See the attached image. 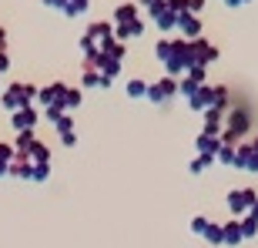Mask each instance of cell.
<instances>
[{
	"label": "cell",
	"instance_id": "ba28073f",
	"mask_svg": "<svg viewBox=\"0 0 258 248\" xmlns=\"http://www.w3.org/2000/svg\"><path fill=\"white\" fill-rule=\"evenodd\" d=\"M37 121H40V114L34 111V104H30V107H20V111H14V114H10V128H14L17 134L34 131V128H37Z\"/></svg>",
	"mask_w": 258,
	"mask_h": 248
},
{
	"label": "cell",
	"instance_id": "f546056e",
	"mask_svg": "<svg viewBox=\"0 0 258 248\" xmlns=\"http://www.w3.org/2000/svg\"><path fill=\"white\" fill-rule=\"evenodd\" d=\"M184 77H191L195 84H208V74H205V67H188Z\"/></svg>",
	"mask_w": 258,
	"mask_h": 248
},
{
	"label": "cell",
	"instance_id": "d6a6232c",
	"mask_svg": "<svg viewBox=\"0 0 258 248\" xmlns=\"http://www.w3.org/2000/svg\"><path fill=\"white\" fill-rule=\"evenodd\" d=\"M60 114H67V111H64L60 104H54V107H44V117H47L50 124H57V121H60Z\"/></svg>",
	"mask_w": 258,
	"mask_h": 248
},
{
	"label": "cell",
	"instance_id": "ab89813d",
	"mask_svg": "<svg viewBox=\"0 0 258 248\" xmlns=\"http://www.w3.org/2000/svg\"><path fill=\"white\" fill-rule=\"evenodd\" d=\"M241 4H245V0H241Z\"/></svg>",
	"mask_w": 258,
	"mask_h": 248
},
{
	"label": "cell",
	"instance_id": "603a6c76",
	"mask_svg": "<svg viewBox=\"0 0 258 248\" xmlns=\"http://www.w3.org/2000/svg\"><path fill=\"white\" fill-rule=\"evenodd\" d=\"M34 141H37V138H34V131H24V134H17V144H14V154H24V158H27V151L34 148Z\"/></svg>",
	"mask_w": 258,
	"mask_h": 248
},
{
	"label": "cell",
	"instance_id": "1f68e13d",
	"mask_svg": "<svg viewBox=\"0 0 258 248\" xmlns=\"http://www.w3.org/2000/svg\"><path fill=\"white\" fill-rule=\"evenodd\" d=\"M54 131H57V134H64V131H74V117H71V114H60V121L54 124Z\"/></svg>",
	"mask_w": 258,
	"mask_h": 248
},
{
	"label": "cell",
	"instance_id": "4dcf8cb0",
	"mask_svg": "<svg viewBox=\"0 0 258 248\" xmlns=\"http://www.w3.org/2000/svg\"><path fill=\"white\" fill-rule=\"evenodd\" d=\"M208 221H211V218H205V215H195V218H191V235H205Z\"/></svg>",
	"mask_w": 258,
	"mask_h": 248
},
{
	"label": "cell",
	"instance_id": "5bb4252c",
	"mask_svg": "<svg viewBox=\"0 0 258 248\" xmlns=\"http://www.w3.org/2000/svg\"><path fill=\"white\" fill-rule=\"evenodd\" d=\"M241 221L235 218V221H221V245H228V248H235V245H241Z\"/></svg>",
	"mask_w": 258,
	"mask_h": 248
},
{
	"label": "cell",
	"instance_id": "7c38bea8",
	"mask_svg": "<svg viewBox=\"0 0 258 248\" xmlns=\"http://www.w3.org/2000/svg\"><path fill=\"white\" fill-rule=\"evenodd\" d=\"M144 34V20L138 17V20H127V24H117L114 27V40H121V44H124V40H134V37H141Z\"/></svg>",
	"mask_w": 258,
	"mask_h": 248
},
{
	"label": "cell",
	"instance_id": "8d00e7d4",
	"mask_svg": "<svg viewBox=\"0 0 258 248\" xmlns=\"http://www.w3.org/2000/svg\"><path fill=\"white\" fill-rule=\"evenodd\" d=\"M4 44H7V30L0 27V50H4Z\"/></svg>",
	"mask_w": 258,
	"mask_h": 248
},
{
	"label": "cell",
	"instance_id": "277c9868",
	"mask_svg": "<svg viewBox=\"0 0 258 248\" xmlns=\"http://www.w3.org/2000/svg\"><path fill=\"white\" fill-rule=\"evenodd\" d=\"M188 57H191V67H208L218 60V47L205 37H195L188 40Z\"/></svg>",
	"mask_w": 258,
	"mask_h": 248
},
{
	"label": "cell",
	"instance_id": "836d02e7",
	"mask_svg": "<svg viewBox=\"0 0 258 248\" xmlns=\"http://www.w3.org/2000/svg\"><path fill=\"white\" fill-rule=\"evenodd\" d=\"M60 144H64V148H74V144H77V134L74 131H64V134H60Z\"/></svg>",
	"mask_w": 258,
	"mask_h": 248
},
{
	"label": "cell",
	"instance_id": "83f0119b",
	"mask_svg": "<svg viewBox=\"0 0 258 248\" xmlns=\"http://www.w3.org/2000/svg\"><path fill=\"white\" fill-rule=\"evenodd\" d=\"M238 221H241V238H245V241L258 235V221L255 218H248V215H245V218H238Z\"/></svg>",
	"mask_w": 258,
	"mask_h": 248
},
{
	"label": "cell",
	"instance_id": "d4e9b609",
	"mask_svg": "<svg viewBox=\"0 0 258 248\" xmlns=\"http://www.w3.org/2000/svg\"><path fill=\"white\" fill-rule=\"evenodd\" d=\"M127 97H134V101H138V97H148V81L131 77V81H127Z\"/></svg>",
	"mask_w": 258,
	"mask_h": 248
},
{
	"label": "cell",
	"instance_id": "f35d334b",
	"mask_svg": "<svg viewBox=\"0 0 258 248\" xmlns=\"http://www.w3.org/2000/svg\"><path fill=\"white\" fill-rule=\"evenodd\" d=\"M154 4H158V0H141V7H154Z\"/></svg>",
	"mask_w": 258,
	"mask_h": 248
},
{
	"label": "cell",
	"instance_id": "4316f807",
	"mask_svg": "<svg viewBox=\"0 0 258 248\" xmlns=\"http://www.w3.org/2000/svg\"><path fill=\"white\" fill-rule=\"evenodd\" d=\"M74 107H81V91H77V87H67L64 91V111L71 114Z\"/></svg>",
	"mask_w": 258,
	"mask_h": 248
},
{
	"label": "cell",
	"instance_id": "d6986e66",
	"mask_svg": "<svg viewBox=\"0 0 258 248\" xmlns=\"http://www.w3.org/2000/svg\"><path fill=\"white\" fill-rule=\"evenodd\" d=\"M27 158H30V164H50V148L44 141H34V148L27 151Z\"/></svg>",
	"mask_w": 258,
	"mask_h": 248
},
{
	"label": "cell",
	"instance_id": "9a60e30c",
	"mask_svg": "<svg viewBox=\"0 0 258 248\" xmlns=\"http://www.w3.org/2000/svg\"><path fill=\"white\" fill-rule=\"evenodd\" d=\"M188 107H191L195 114H201V111H208V107H211V84H201L198 91H195V94L188 97Z\"/></svg>",
	"mask_w": 258,
	"mask_h": 248
},
{
	"label": "cell",
	"instance_id": "484cf974",
	"mask_svg": "<svg viewBox=\"0 0 258 248\" xmlns=\"http://www.w3.org/2000/svg\"><path fill=\"white\" fill-rule=\"evenodd\" d=\"M215 164V158H205V154H198V158H191V164H188V171L191 174H205Z\"/></svg>",
	"mask_w": 258,
	"mask_h": 248
},
{
	"label": "cell",
	"instance_id": "ffe728a7",
	"mask_svg": "<svg viewBox=\"0 0 258 248\" xmlns=\"http://www.w3.org/2000/svg\"><path fill=\"white\" fill-rule=\"evenodd\" d=\"M228 101H231L228 87H225V84H211V107H221V111H228Z\"/></svg>",
	"mask_w": 258,
	"mask_h": 248
},
{
	"label": "cell",
	"instance_id": "2e32d148",
	"mask_svg": "<svg viewBox=\"0 0 258 248\" xmlns=\"http://www.w3.org/2000/svg\"><path fill=\"white\" fill-rule=\"evenodd\" d=\"M195 148H198V154H205V158H215L218 148H221V138H218V134H205V131H201L198 141H195Z\"/></svg>",
	"mask_w": 258,
	"mask_h": 248
},
{
	"label": "cell",
	"instance_id": "52a82bcc",
	"mask_svg": "<svg viewBox=\"0 0 258 248\" xmlns=\"http://www.w3.org/2000/svg\"><path fill=\"white\" fill-rule=\"evenodd\" d=\"M174 94H178V77H168V74H164L161 81L148 84V101H151V104H168Z\"/></svg>",
	"mask_w": 258,
	"mask_h": 248
},
{
	"label": "cell",
	"instance_id": "9c48e42d",
	"mask_svg": "<svg viewBox=\"0 0 258 248\" xmlns=\"http://www.w3.org/2000/svg\"><path fill=\"white\" fill-rule=\"evenodd\" d=\"M225 114L228 111H221V107H208V111H201V131L205 134H218L221 138V128H225Z\"/></svg>",
	"mask_w": 258,
	"mask_h": 248
},
{
	"label": "cell",
	"instance_id": "30bf717a",
	"mask_svg": "<svg viewBox=\"0 0 258 248\" xmlns=\"http://www.w3.org/2000/svg\"><path fill=\"white\" fill-rule=\"evenodd\" d=\"M91 44H97V47H104L107 40H114V24H107V20H97V24H91L84 34Z\"/></svg>",
	"mask_w": 258,
	"mask_h": 248
},
{
	"label": "cell",
	"instance_id": "e575fe53",
	"mask_svg": "<svg viewBox=\"0 0 258 248\" xmlns=\"http://www.w3.org/2000/svg\"><path fill=\"white\" fill-rule=\"evenodd\" d=\"M7 67H10V57H7V50H0V74H4Z\"/></svg>",
	"mask_w": 258,
	"mask_h": 248
},
{
	"label": "cell",
	"instance_id": "8fae6325",
	"mask_svg": "<svg viewBox=\"0 0 258 248\" xmlns=\"http://www.w3.org/2000/svg\"><path fill=\"white\" fill-rule=\"evenodd\" d=\"M64 91H67V84H47L44 91H37V104L40 107H54V104L64 107Z\"/></svg>",
	"mask_w": 258,
	"mask_h": 248
},
{
	"label": "cell",
	"instance_id": "e0dca14e",
	"mask_svg": "<svg viewBox=\"0 0 258 248\" xmlns=\"http://www.w3.org/2000/svg\"><path fill=\"white\" fill-rule=\"evenodd\" d=\"M114 84L111 77H104L97 67H84V87H97V91H107V87Z\"/></svg>",
	"mask_w": 258,
	"mask_h": 248
},
{
	"label": "cell",
	"instance_id": "7402d4cb",
	"mask_svg": "<svg viewBox=\"0 0 258 248\" xmlns=\"http://www.w3.org/2000/svg\"><path fill=\"white\" fill-rule=\"evenodd\" d=\"M201 238L208 241V248H218L221 245V221H208V228H205Z\"/></svg>",
	"mask_w": 258,
	"mask_h": 248
},
{
	"label": "cell",
	"instance_id": "ac0fdd59",
	"mask_svg": "<svg viewBox=\"0 0 258 248\" xmlns=\"http://www.w3.org/2000/svg\"><path fill=\"white\" fill-rule=\"evenodd\" d=\"M30 158H24V154H14V161H10V168H7V174L10 178H27L30 181Z\"/></svg>",
	"mask_w": 258,
	"mask_h": 248
},
{
	"label": "cell",
	"instance_id": "3957f363",
	"mask_svg": "<svg viewBox=\"0 0 258 248\" xmlns=\"http://www.w3.org/2000/svg\"><path fill=\"white\" fill-rule=\"evenodd\" d=\"M37 101V87L34 84H10L7 91H0V104L7 107L10 114L20 111V107H30Z\"/></svg>",
	"mask_w": 258,
	"mask_h": 248
},
{
	"label": "cell",
	"instance_id": "f1b7e54d",
	"mask_svg": "<svg viewBox=\"0 0 258 248\" xmlns=\"http://www.w3.org/2000/svg\"><path fill=\"white\" fill-rule=\"evenodd\" d=\"M50 178V164H34V168H30V181H47Z\"/></svg>",
	"mask_w": 258,
	"mask_h": 248
},
{
	"label": "cell",
	"instance_id": "d590c367",
	"mask_svg": "<svg viewBox=\"0 0 258 248\" xmlns=\"http://www.w3.org/2000/svg\"><path fill=\"white\" fill-rule=\"evenodd\" d=\"M248 218H255V221H258V198H255V205L248 208Z\"/></svg>",
	"mask_w": 258,
	"mask_h": 248
},
{
	"label": "cell",
	"instance_id": "44dd1931",
	"mask_svg": "<svg viewBox=\"0 0 258 248\" xmlns=\"http://www.w3.org/2000/svg\"><path fill=\"white\" fill-rule=\"evenodd\" d=\"M235 148H238V144H228V141H221L218 154H215V161H221L225 168H235Z\"/></svg>",
	"mask_w": 258,
	"mask_h": 248
},
{
	"label": "cell",
	"instance_id": "4fadbf2b",
	"mask_svg": "<svg viewBox=\"0 0 258 248\" xmlns=\"http://www.w3.org/2000/svg\"><path fill=\"white\" fill-rule=\"evenodd\" d=\"M174 30H181L184 40L201 37V20H198V14H181V17H178V27H174Z\"/></svg>",
	"mask_w": 258,
	"mask_h": 248
},
{
	"label": "cell",
	"instance_id": "8992f818",
	"mask_svg": "<svg viewBox=\"0 0 258 248\" xmlns=\"http://www.w3.org/2000/svg\"><path fill=\"white\" fill-rule=\"evenodd\" d=\"M255 198H258L255 188H235V191H228L225 205H228V211L235 215V218H245V215H248V208L255 205Z\"/></svg>",
	"mask_w": 258,
	"mask_h": 248
},
{
	"label": "cell",
	"instance_id": "5b68a950",
	"mask_svg": "<svg viewBox=\"0 0 258 248\" xmlns=\"http://www.w3.org/2000/svg\"><path fill=\"white\" fill-rule=\"evenodd\" d=\"M235 171L258 174V138H251V141H241L238 148H235Z\"/></svg>",
	"mask_w": 258,
	"mask_h": 248
},
{
	"label": "cell",
	"instance_id": "74e56055",
	"mask_svg": "<svg viewBox=\"0 0 258 248\" xmlns=\"http://www.w3.org/2000/svg\"><path fill=\"white\" fill-rule=\"evenodd\" d=\"M44 4H47V7H60V0H44Z\"/></svg>",
	"mask_w": 258,
	"mask_h": 248
},
{
	"label": "cell",
	"instance_id": "6da1fadb",
	"mask_svg": "<svg viewBox=\"0 0 258 248\" xmlns=\"http://www.w3.org/2000/svg\"><path fill=\"white\" fill-rule=\"evenodd\" d=\"M154 57L164 64V74L168 77H178L181 81L184 71L191 67V57H188V40L184 37H164L154 44Z\"/></svg>",
	"mask_w": 258,
	"mask_h": 248
},
{
	"label": "cell",
	"instance_id": "7a4b0ae2",
	"mask_svg": "<svg viewBox=\"0 0 258 248\" xmlns=\"http://www.w3.org/2000/svg\"><path fill=\"white\" fill-rule=\"evenodd\" d=\"M251 131V111L245 104H235L225 114V128H221V141L228 144H241V138H248Z\"/></svg>",
	"mask_w": 258,
	"mask_h": 248
},
{
	"label": "cell",
	"instance_id": "cb8c5ba5",
	"mask_svg": "<svg viewBox=\"0 0 258 248\" xmlns=\"http://www.w3.org/2000/svg\"><path fill=\"white\" fill-rule=\"evenodd\" d=\"M127 20H138V7L134 4H124V7L114 10V27L117 24H127Z\"/></svg>",
	"mask_w": 258,
	"mask_h": 248
}]
</instances>
